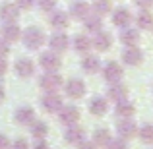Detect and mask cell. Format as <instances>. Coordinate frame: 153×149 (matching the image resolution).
Masks as SVG:
<instances>
[{
  "instance_id": "1",
  "label": "cell",
  "mask_w": 153,
  "mask_h": 149,
  "mask_svg": "<svg viewBox=\"0 0 153 149\" xmlns=\"http://www.w3.org/2000/svg\"><path fill=\"white\" fill-rule=\"evenodd\" d=\"M22 39H23V45L31 50H37L43 47L45 43V33H43L41 27H27L25 31H22Z\"/></svg>"
},
{
  "instance_id": "2",
  "label": "cell",
  "mask_w": 153,
  "mask_h": 149,
  "mask_svg": "<svg viewBox=\"0 0 153 149\" xmlns=\"http://www.w3.org/2000/svg\"><path fill=\"white\" fill-rule=\"evenodd\" d=\"M39 85L47 91V93H54L62 87V76L56 74V72H45V74L39 78Z\"/></svg>"
},
{
  "instance_id": "3",
  "label": "cell",
  "mask_w": 153,
  "mask_h": 149,
  "mask_svg": "<svg viewBox=\"0 0 153 149\" xmlns=\"http://www.w3.org/2000/svg\"><path fill=\"white\" fill-rule=\"evenodd\" d=\"M39 64H41V68L45 72H56L60 68V64H62V60H60L58 52L47 50V52H41V56H39Z\"/></svg>"
},
{
  "instance_id": "4",
  "label": "cell",
  "mask_w": 153,
  "mask_h": 149,
  "mask_svg": "<svg viewBox=\"0 0 153 149\" xmlns=\"http://www.w3.org/2000/svg\"><path fill=\"white\" fill-rule=\"evenodd\" d=\"M103 78L105 82H108L112 85V83H120L124 78V70L122 66H120L118 62H107V66L103 68Z\"/></svg>"
},
{
  "instance_id": "5",
  "label": "cell",
  "mask_w": 153,
  "mask_h": 149,
  "mask_svg": "<svg viewBox=\"0 0 153 149\" xmlns=\"http://www.w3.org/2000/svg\"><path fill=\"white\" fill-rule=\"evenodd\" d=\"M116 130H118V138L122 139H132L138 136V126L132 118H122L116 124Z\"/></svg>"
},
{
  "instance_id": "6",
  "label": "cell",
  "mask_w": 153,
  "mask_h": 149,
  "mask_svg": "<svg viewBox=\"0 0 153 149\" xmlns=\"http://www.w3.org/2000/svg\"><path fill=\"white\" fill-rule=\"evenodd\" d=\"M64 89H66V95L72 99H82L85 95V83L78 78H72L64 83Z\"/></svg>"
},
{
  "instance_id": "7",
  "label": "cell",
  "mask_w": 153,
  "mask_h": 149,
  "mask_svg": "<svg viewBox=\"0 0 153 149\" xmlns=\"http://www.w3.org/2000/svg\"><path fill=\"white\" fill-rule=\"evenodd\" d=\"M122 60H124V64H128V66H140V64L143 62V52L138 49V45L136 47H126V49L122 50Z\"/></svg>"
},
{
  "instance_id": "8",
  "label": "cell",
  "mask_w": 153,
  "mask_h": 149,
  "mask_svg": "<svg viewBox=\"0 0 153 149\" xmlns=\"http://www.w3.org/2000/svg\"><path fill=\"white\" fill-rule=\"evenodd\" d=\"M41 107L45 108L47 112H51V114H56V112L62 108V99H60V95L54 93H47L45 97L41 99Z\"/></svg>"
},
{
  "instance_id": "9",
  "label": "cell",
  "mask_w": 153,
  "mask_h": 149,
  "mask_svg": "<svg viewBox=\"0 0 153 149\" xmlns=\"http://www.w3.org/2000/svg\"><path fill=\"white\" fill-rule=\"evenodd\" d=\"M58 118L62 124H66V126H72V124H76L79 120V110L74 107V105H68V107H62L58 110Z\"/></svg>"
},
{
  "instance_id": "10",
  "label": "cell",
  "mask_w": 153,
  "mask_h": 149,
  "mask_svg": "<svg viewBox=\"0 0 153 149\" xmlns=\"http://www.w3.org/2000/svg\"><path fill=\"white\" fill-rule=\"evenodd\" d=\"M64 139H66L70 145H79V143L85 139V132H83V128L72 124V126H68L66 134H64Z\"/></svg>"
},
{
  "instance_id": "11",
  "label": "cell",
  "mask_w": 153,
  "mask_h": 149,
  "mask_svg": "<svg viewBox=\"0 0 153 149\" xmlns=\"http://www.w3.org/2000/svg\"><path fill=\"white\" fill-rule=\"evenodd\" d=\"M2 39H4V41H8V43H16L18 39H22V27H19L16 21L4 23V27H2Z\"/></svg>"
},
{
  "instance_id": "12",
  "label": "cell",
  "mask_w": 153,
  "mask_h": 149,
  "mask_svg": "<svg viewBox=\"0 0 153 149\" xmlns=\"http://www.w3.org/2000/svg\"><path fill=\"white\" fill-rule=\"evenodd\" d=\"M14 118H16V122L22 124V126H29L35 120V110L31 107H19L18 110L14 112Z\"/></svg>"
},
{
  "instance_id": "13",
  "label": "cell",
  "mask_w": 153,
  "mask_h": 149,
  "mask_svg": "<svg viewBox=\"0 0 153 149\" xmlns=\"http://www.w3.org/2000/svg\"><path fill=\"white\" fill-rule=\"evenodd\" d=\"M49 45H51V50L64 52V50H68V47H70V39H68V35H64V33H54V35H51Z\"/></svg>"
},
{
  "instance_id": "14",
  "label": "cell",
  "mask_w": 153,
  "mask_h": 149,
  "mask_svg": "<svg viewBox=\"0 0 153 149\" xmlns=\"http://www.w3.org/2000/svg\"><path fill=\"white\" fill-rule=\"evenodd\" d=\"M14 70H16V74H18L19 78H29V76H33V72H35V64L31 62L29 58H19L18 62L14 64Z\"/></svg>"
},
{
  "instance_id": "15",
  "label": "cell",
  "mask_w": 153,
  "mask_h": 149,
  "mask_svg": "<svg viewBox=\"0 0 153 149\" xmlns=\"http://www.w3.org/2000/svg\"><path fill=\"white\" fill-rule=\"evenodd\" d=\"M18 18H19V8L18 6H14V4H10V2H6V4L0 6V19H2V21L12 23Z\"/></svg>"
},
{
  "instance_id": "16",
  "label": "cell",
  "mask_w": 153,
  "mask_h": 149,
  "mask_svg": "<svg viewBox=\"0 0 153 149\" xmlns=\"http://www.w3.org/2000/svg\"><path fill=\"white\" fill-rule=\"evenodd\" d=\"M111 45H112L111 35L105 33L103 29L99 31V33H95L93 39H91V47H95L97 50H107V49H111Z\"/></svg>"
},
{
  "instance_id": "17",
  "label": "cell",
  "mask_w": 153,
  "mask_h": 149,
  "mask_svg": "<svg viewBox=\"0 0 153 149\" xmlns=\"http://www.w3.org/2000/svg\"><path fill=\"white\" fill-rule=\"evenodd\" d=\"M120 43H124L126 47H136L140 43V31L132 29V27H124L120 31Z\"/></svg>"
},
{
  "instance_id": "18",
  "label": "cell",
  "mask_w": 153,
  "mask_h": 149,
  "mask_svg": "<svg viewBox=\"0 0 153 149\" xmlns=\"http://www.w3.org/2000/svg\"><path fill=\"white\" fill-rule=\"evenodd\" d=\"M114 112L118 116H122V118H130V116L136 112V105L132 103L130 99H122V101H118V103H116Z\"/></svg>"
},
{
  "instance_id": "19",
  "label": "cell",
  "mask_w": 153,
  "mask_h": 149,
  "mask_svg": "<svg viewBox=\"0 0 153 149\" xmlns=\"http://www.w3.org/2000/svg\"><path fill=\"white\" fill-rule=\"evenodd\" d=\"M130 21H132L130 10H126V8H118V10L112 12V23H114L116 27H126Z\"/></svg>"
},
{
  "instance_id": "20",
  "label": "cell",
  "mask_w": 153,
  "mask_h": 149,
  "mask_svg": "<svg viewBox=\"0 0 153 149\" xmlns=\"http://www.w3.org/2000/svg\"><path fill=\"white\" fill-rule=\"evenodd\" d=\"M51 25L56 27V29H66V27L70 25V16H68L66 12H62V10L52 12V16H51Z\"/></svg>"
},
{
  "instance_id": "21",
  "label": "cell",
  "mask_w": 153,
  "mask_h": 149,
  "mask_svg": "<svg viewBox=\"0 0 153 149\" xmlns=\"http://www.w3.org/2000/svg\"><path fill=\"white\" fill-rule=\"evenodd\" d=\"M87 108H89L91 114L103 116L105 112H107V108H108V103H107V99H103V97H93L89 101V105H87Z\"/></svg>"
},
{
  "instance_id": "22",
  "label": "cell",
  "mask_w": 153,
  "mask_h": 149,
  "mask_svg": "<svg viewBox=\"0 0 153 149\" xmlns=\"http://www.w3.org/2000/svg\"><path fill=\"white\" fill-rule=\"evenodd\" d=\"M107 97L111 101H114V103H118V101H122V99H128V89L122 83H112L107 91Z\"/></svg>"
},
{
  "instance_id": "23",
  "label": "cell",
  "mask_w": 153,
  "mask_h": 149,
  "mask_svg": "<svg viewBox=\"0 0 153 149\" xmlns=\"http://www.w3.org/2000/svg\"><path fill=\"white\" fill-rule=\"evenodd\" d=\"M70 14L74 16V18H78V19H85L87 16L91 14V4H87V2H76V4H72Z\"/></svg>"
},
{
  "instance_id": "24",
  "label": "cell",
  "mask_w": 153,
  "mask_h": 149,
  "mask_svg": "<svg viewBox=\"0 0 153 149\" xmlns=\"http://www.w3.org/2000/svg\"><path fill=\"white\" fill-rule=\"evenodd\" d=\"M136 23H138L140 29H151L153 27V14L149 10H142L136 16Z\"/></svg>"
},
{
  "instance_id": "25",
  "label": "cell",
  "mask_w": 153,
  "mask_h": 149,
  "mask_svg": "<svg viewBox=\"0 0 153 149\" xmlns=\"http://www.w3.org/2000/svg\"><path fill=\"white\" fill-rule=\"evenodd\" d=\"M111 139H112V138H111V134H108L107 128H97V130H95V134H93V143H95L97 147H107Z\"/></svg>"
},
{
  "instance_id": "26",
  "label": "cell",
  "mask_w": 153,
  "mask_h": 149,
  "mask_svg": "<svg viewBox=\"0 0 153 149\" xmlns=\"http://www.w3.org/2000/svg\"><path fill=\"white\" fill-rule=\"evenodd\" d=\"M82 68L87 72V74H95V72H99L101 70V60L97 58V56H85L83 58V62H82Z\"/></svg>"
},
{
  "instance_id": "27",
  "label": "cell",
  "mask_w": 153,
  "mask_h": 149,
  "mask_svg": "<svg viewBox=\"0 0 153 149\" xmlns=\"http://www.w3.org/2000/svg\"><path fill=\"white\" fill-rule=\"evenodd\" d=\"M83 21H85V29L89 31V33H99V31L103 29V21H101V16H87L85 19H83Z\"/></svg>"
},
{
  "instance_id": "28",
  "label": "cell",
  "mask_w": 153,
  "mask_h": 149,
  "mask_svg": "<svg viewBox=\"0 0 153 149\" xmlns=\"http://www.w3.org/2000/svg\"><path fill=\"white\" fill-rule=\"evenodd\" d=\"M29 130L31 134H33V138H47V134H49V126H47L43 120H33V124H29Z\"/></svg>"
},
{
  "instance_id": "29",
  "label": "cell",
  "mask_w": 153,
  "mask_h": 149,
  "mask_svg": "<svg viewBox=\"0 0 153 149\" xmlns=\"http://www.w3.org/2000/svg\"><path fill=\"white\" fill-rule=\"evenodd\" d=\"M72 45H74V50L76 52H87V50L91 49V39L85 37V35H76Z\"/></svg>"
},
{
  "instance_id": "30",
  "label": "cell",
  "mask_w": 153,
  "mask_h": 149,
  "mask_svg": "<svg viewBox=\"0 0 153 149\" xmlns=\"http://www.w3.org/2000/svg\"><path fill=\"white\" fill-rule=\"evenodd\" d=\"M138 136L143 143L151 145L153 143V124H143L142 128H138Z\"/></svg>"
},
{
  "instance_id": "31",
  "label": "cell",
  "mask_w": 153,
  "mask_h": 149,
  "mask_svg": "<svg viewBox=\"0 0 153 149\" xmlns=\"http://www.w3.org/2000/svg\"><path fill=\"white\" fill-rule=\"evenodd\" d=\"M91 10L95 12L97 16H105L112 10V2L111 0H95V4L91 6Z\"/></svg>"
},
{
  "instance_id": "32",
  "label": "cell",
  "mask_w": 153,
  "mask_h": 149,
  "mask_svg": "<svg viewBox=\"0 0 153 149\" xmlns=\"http://www.w3.org/2000/svg\"><path fill=\"white\" fill-rule=\"evenodd\" d=\"M105 149H128V143H126V139H122V138H112Z\"/></svg>"
},
{
  "instance_id": "33",
  "label": "cell",
  "mask_w": 153,
  "mask_h": 149,
  "mask_svg": "<svg viewBox=\"0 0 153 149\" xmlns=\"http://www.w3.org/2000/svg\"><path fill=\"white\" fill-rule=\"evenodd\" d=\"M37 6L41 8L43 12H51V10H54L56 0H37Z\"/></svg>"
},
{
  "instance_id": "34",
  "label": "cell",
  "mask_w": 153,
  "mask_h": 149,
  "mask_svg": "<svg viewBox=\"0 0 153 149\" xmlns=\"http://www.w3.org/2000/svg\"><path fill=\"white\" fill-rule=\"evenodd\" d=\"M10 149H29V142L23 139V138H19V139H16V142L10 145Z\"/></svg>"
},
{
  "instance_id": "35",
  "label": "cell",
  "mask_w": 153,
  "mask_h": 149,
  "mask_svg": "<svg viewBox=\"0 0 153 149\" xmlns=\"http://www.w3.org/2000/svg\"><path fill=\"white\" fill-rule=\"evenodd\" d=\"M8 52H10V43L4 41V39L0 37V56H2V58H6Z\"/></svg>"
},
{
  "instance_id": "36",
  "label": "cell",
  "mask_w": 153,
  "mask_h": 149,
  "mask_svg": "<svg viewBox=\"0 0 153 149\" xmlns=\"http://www.w3.org/2000/svg\"><path fill=\"white\" fill-rule=\"evenodd\" d=\"M35 0H16V6L18 8H25V10H29V8H33Z\"/></svg>"
},
{
  "instance_id": "37",
  "label": "cell",
  "mask_w": 153,
  "mask_h": 149,
  "mask_svg": "<svg viewBox=\"0 0 153 149\" xmlns=\"http://www.w3.org/2000/svg\"><path fill=\"white\" fill-rule=\"evenodd\" d=\"M33 149H49V143H47L45 138H37L33 143Z\"/></svg>"
},
{
  "instance_id": "38",
  "label": "cell",
  "mask_w": 153,
  "mask_h": 149,
  "mask_svg": "<svg viewBox=\"0 0 153 149\" xmlns=\"http://www.w3.org/2000/svg\"><path fill=\"white\" fill-rule=\"evenodd\" d=\"M136 4H138L142 10H147V8H151L153 6V0H134Z\"/></svg>"
},
{
  "instance_id": "39",
  "label": "cell",
  "mask_w": 153,
  "mask_h": 149,
  "mask_svg": "<svg viewBox=\"0 0 153 149\" xmlns=\"http://www.w3.org/2000/svg\"><path fill=\"white\" fill-rule=\"evenodd\" d=\"M10 145H12L10 139H8L4 134H0V149H10Z\"/></svg>"
},
{
  "instance_id": "40",
  "label": "cell",
  "mask_w": 153,
  "mask_h": 149,
  "mask_svg": "<svg viewBox=\"0 0 153 149\" xmlns=\"http://www.w3.org/2000/svg\"><path fill=\"white\" fill-rule=\"evenodd\" d=\"M79 149H99L97 145H95V143L93 142H87V139H83V142L82 143H79V145H78Z\"/></svg>"
},
{
  "instance_id": "41",
  "label": "cell",
  "mask_w": 153,
  "mask_h": 149,
  "mask_svg": "<svg viewBox=\"0 0 153 149\" xmlns=\"http://www.w3.org/2000/svg\"><path fill=\"white\" fill-rule=\"evenodd\" d=\"M6 72H8V62H6V58L0 56V76H4Z\"/></svg>"
},
{
  "instance_id": "42",
  "label": "cell",
  "mask_w": 153,
  "mask_h": 149,
  "mask_svg": "<svg viewBox=\"0 0 153 149\" xmlns=\"http://www.w3.org/2000/svg\"><path fill=\"white\" fill-rule=\"evenodd\" d=\"M4 99H6V91H4V87L0 85V103H2Z\"/></svg>"
},
{
  "instance_id": "43",
  "label": "cell",
  "mask_w": 153,
  "mask_h": 149,
  "mask_svg": "<svg viewBox=\"0 0 153 149\" xmlns=\"http://www.w3.org/2000/svg\"><path fill=\"white\" fill-rule=\"evenodd\" d=\"M151 29H153V27H151Z\"/></svg>"
}]
</instances>
